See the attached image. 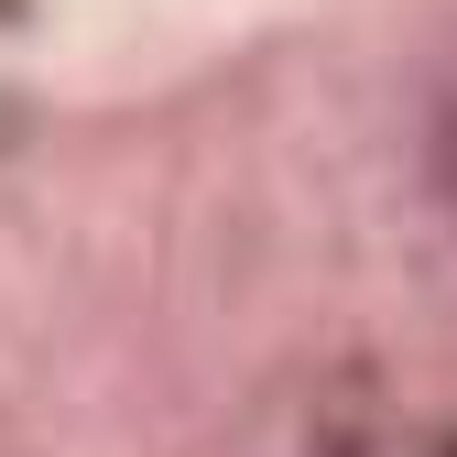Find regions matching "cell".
<instances>
[{
    "instance_id": "1",
    "label": "cell",
    "mask_w": 457,
    "mask_h": 457,
    "mask_svg": "<svg viewBox=\"0 0 457 457\" xmlns=\"http://www.w3.org/2000/svg\"><path fill=\"white\" fill-rule=\"evenodd\" d=\"M436 175H446V196H457V66H446V87H436Z\"/></svg>"
}]
</instances>
